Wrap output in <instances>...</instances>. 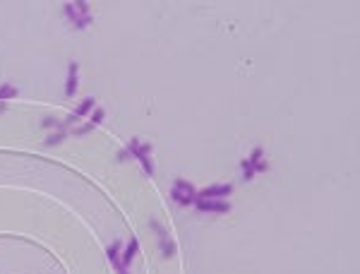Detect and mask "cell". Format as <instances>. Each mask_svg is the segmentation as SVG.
I'll list each match as a JSON object with an SVG mask.
<instances>
[{
  "instance_id": "obj_1",
  "label": "cell",
  "mask_w": 360,
  "mask_h": 274,
  "mask_svg": "<svg viewBox=\"0 0 360 274\" xmlns=\"http://www.w3.org/2000/svg\"><path fill=\"white\" fill-rule=\"evenodd\" d=\"M127 154L135 157L140 164H142L144 173L146 176H154V164H151V145L149 142H142L140 137H132L130 140V147H127Z\"/></svg>"
},
{
  "instance_id": "obj_2",
  "label": "cell",
  "mask_w": 360,
  "mask_h": 274,
  "mask_svg": "<svg viewBox=\"0 0 360 274\" xmlns=\"http://www.w3.org/2000/svg\"><path fill=\"white\" fill-rule=\"evenodd\" d=\"M65 15L70 17L74 29H84L91 24V12H89V2L79 0V2H65Z\"/></svg>"
},
{
  "instance_id": "obj_3",
  "label": "cell",
  "mask_w": 360,
  "mask_h": 274,
  "mask_svg": "<svg viewBox=\"0 0 360 274\" xmlns=\"http://www.w3.org/2000/svg\"><path fill=\"white\" fill-rule=\"evenodd\" d=\"M171 197L178 202V204H182V207H190L195 202V197H197V190H195L192 183L178 178V181L173 183V188H171Z\"/></svg>"
},
{
  "instance_id": "obj_4",
  "label": "cell",
  "mask_w": 360,
  "mask_h": 274,
  "mask_svg": "<svg viewBox=\"0 0 360 274\" xmlns=\"http://www.w3.org/2000/svg\"><path fill=\"white\" fill-rule=\"evenodd\" d=\"M192 204L197 207V212H214V214H226V212H231V204L223 202V200H199V197H195Z\"/></svg>"
},
{
  "instance_id": "obj_5",
  "label": "cell",
  "mask_w": 360,
  "mask_h": 274,
  "mask_svg": "<svg viewBox=\"0 0 360 274\" xmlns=\"http://www.w3.org/2000/svg\"><path fill=\"white\" fill-rule=\"evenodd\" d=\"M233 193V185H209L202 193H197L199 200H218V197H228Z\"/></svg>"
},
{
  "instance_id": "obj_6",
  "label": "cell",
  "mask_w": 360,
  "mask_h": 274,
  "mask_svg": "<svg viewBox=\"0 0 360 274\" xmlns=\"http://www.w3.org/2000/svg\"><path fill=\"white\" fill-rule=\"evenodd\" d=\"M77 84H79V63L70 60L68 65V82H65V96H74L77 94Z\"/></svg>"
},
{
  "instance_id": "obj_7",
  "label": "cell",
  "mask_w": 360,
  "mask_h": 274,
  "mask_svg": "<svg viewBox=\"0 0 360 274\" xmlns=\"http://www.w3.org/2000/svg\"><path fill=\"white\" fill-rule=\"evenodd\" d=\"M151 226H154V231H159V236H161V250H163V257H173L176 255V243L168 238V234L163 231L161 226L156 224V221H151Z\"/></svg>"
},
{
  "instance_id": "obj_8",
  "label": "cell",
  "mask_w": 360,
  "mask_h": 274,
  "mask_svg": "<svg viewBox=\"0 0 360 274\" xmlns=\"http://www.w3.org/2000/svg\"><path fill=\"white\" fill-rule=\"evenodd\" d=\"M262 157H264V149H262V147H257V149L252 152L250 157H248V164H250L252 168H254V171H259V173L269 168V164H267V161H264Z\"/></svg>"
},
{
  "instance_id": "obj_9",
  "label": "cell",
  "mask_w": 360,
  "mask_h": 274,
  "mask_svg": "<svg viewBox=\"0 0 360 274\" xmlns=\"http://www.w3.org/2000/svg\"><path fill=\"white\" fill-rule=\"evenodd\" d=\"M137 250H140V243H137V238H132V240L127 243V248L123 250V257H120L123 270H127V267L132 265V260H135V255H137Z\"/></svg>"
},
{
  "instance_id": "obj_10",
  "label": "cell",
  "mask_w": 360,
  "mask_h": 274,
  "mask_svg": "<svg viewBox=\"0 0 360 274\" xmlns=\"http://www.w3.org/2000/svg\"><path fill=\"white\" fill-rule=\"evenodd\" d=\"M120 257H123V253H120V243L115 240V243L108 248V260H110V265H113L118 272H123V262H120Z\"/></svg>"
},
{
  "instance_id": "obj_11",
  "label": "cell",
  "mask_w": 360,
  "mask_h": 274,
  "mask_svg": "<svg viewBox=\"0 0 360 274\" xmlns=\"http://www.w3.org/2000/svg\"><path fill=\"white\" fill-rule=\"evenodd\" d=\"M94 109H96V99H94V96H87V99H84V101L77 106L74 116H77V118H82V116H87V113H89V111H94Z\"/></svg>"
},
{
  "instance_id": "obj_12",
  "label": "cell",
  "mask_w": 360,
  "mask_h": 274,
  "mask_svg": "<svg viewBox=\"0 0 360 274\" xmlns=\"http://www.w3.org/2000/svg\"><path fill=\"white\" fill-rule=\"evenodd\" d=\"M19 91H17V87H12V84H2L0 87V101H7V99H15Z\"/></svg>"
},
{
  "instance_id": "obj_13",
  "label": "cell",
  "mask_w": 360,
  "mask_h": 274,
  "mask_svg": "<svg viewBox=\"0 0 360 274\" xmlns=\"http://www.w3.org/2000/svg\"><path fill=\"white\" fill-rule=\"evenodd\" d=\"M104 118H106V111L101 109V106H96V109L91 111V125L96 128V125H101L104 123Z\"/></svg>"
},
{
  "instance_id": "obj_14",
  "label": "cell",
  "mask_w": 360,
  "mask_h": 274,
  "mask_svg": "<svg viewBox=\"0 0 360 274\" xmlns=\"http://www.w3.org/2000/svg\"><path fill=\"white\" fill-rule=\"evenodd\" d=\"M240 166H243V181H252L257 171H254V168L248 164V159H243V164H240Z\"/></svg>"
},
{
  "instance_id": "obj_15",
  "label": "cell",
  "mask_w": 360,
  "mask_h": 274,
  "mask_svg": "<svg viewBox=\"0 0 360 274\" xmlns=\"http://www.w3.org/2000/svg\"><path fill=\"white\" fill-rule=\"evenodd\" d=\"M63 140H65V130H58L55 135H51V137L46 140V145L53 147V145H58V142H63Z\"/></svg>"
},
{
  "instance_id": "obj_16",
  "label": "cell",
  "mask_w": 360,
  "mask_h": 274,
  "mask_svg": "<svg viewBox=\"0 0 360 274\" xmlns=\"http://www.w3.org/2000/svg\"><path fill=\"white\" fill-rule=\"evenodd\" d=\"M94 130V125H82V128H74V135H87V132H91Z\"/></svg>"
},
{
  "instance_id": "obj_17",
  "label": "cell",
  "mask_w": 360,
  "mask_h": 274,
  "mask_svg": "<svg viewBox=\"0 0 360 274\" xmlns=\"http://www.w3.org/2000/svg\"><path fill=\"white\" fill-rule=\"evenodd\" d=\"M118 274H127V270H123V272H118Z\"/></svg>"
}]
</instances>
